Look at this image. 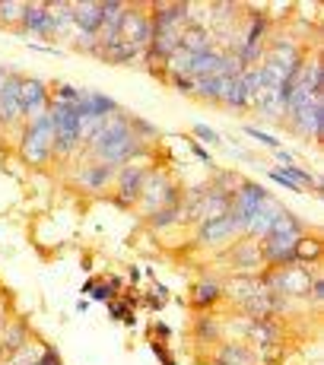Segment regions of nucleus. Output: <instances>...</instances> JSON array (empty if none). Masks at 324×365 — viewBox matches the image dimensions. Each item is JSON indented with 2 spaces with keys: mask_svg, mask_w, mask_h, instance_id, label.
<instances>
[{
  "mask_svg": "<svg viewBox=\"0 0 324 365\" xmlns=\"http://www.w3.org/2000/svg\"><path fill=\"white\" fill-rule=\"evenodd\" d=\"M89 146H93V153H98V156H102V163L111 165L115 172H118V165L131 163V159L140 153V140L133 137L128 118H121V121L108 118V121H105V128L98 130L93 140H89Z\"/></svg>",
  "mask_w": 324,
  "mask_h": 365,
  "instance_id": "nucleus-1",
  "label": "nucleus"
},
{
  "mask_svg": "<svg viewBox=\"0 0 324 365\" xmlns=\"http://www.w3.org/2000/svg\"><path fill=\"white\" fill-rule=\"evenodd\" d=\"M51 143H54V124H51V118L45 115L26 128L19 153H23V159L29 165H45L48 159H51Z\"/></svg>",
  "mask_w": 324,
  "mask_h": 365,
  "instance_id": "nucleus-2",
  "label": "nucleus"
},
{
  "mask_svg": "<svg viewBox=\"0 0 324 365\" xmlns=\"http://www.w3.org/2000/svg\"><path fill=\"white\" fill-rule=\"evenodd\" d=\"M264 279V286L270 292H277V296H286V299H293V296H308V286H312V277H308V270H305V264H283V267H273L267 277H260Z\"/></svg>",
  "mask_w": 324,
  "mask_h": 365,
  "instance_id": "nucleus-3",
  "label": "nucleus"
},
{
  "mask_svg": "<svg viewBox=\"0 0 324 365\" xmlns=\"http://www.w3.org/2000/svg\"><path fill=\"white\" fill-rule=\"evenodd\" d=\"M140 200L146 203V210H159V207H178L181 203V191L168 181V175L162 172H146L143 191H140Z\"/></svg>",
  "mask_w": 324,
  "mask_h": 365,
  "instance_id": "nucleus-4",
  "label": "nucleus"
},
{
  "mask_svg": "<svg viewBox=\"0 0 324 365\" xmlns=\"http://www.w3.org/2000/svg\"><path fill=\"white\" fill-rule=\"evenodd\" d=\"M232 264H236V277H255V270L264 267V257H260V245L255 238H242V242L232 248Z\"/></svg>",
  "mask_w": 324,
  "mask_h": 365,
  "instance_id": "nucleus-5",
  "label": "nucleus"
},
{
  "mask_svg": "<svg viewBox=\"0 0 324 365\" xmlns=\"http://www.w3.org/2000/svg\"><path fill=\"white\" fill-rule=\"evenodd\" d=\"M143 181H146V168L124 165L121 172H118V207H131L133 200H140Z\"/></svg>",
  "mask_w": 324,
  "mask_h": 365,
  "instance_id": "nucleus-6",
  "label": "nucleus"
},
{
  "mask_svg": "<svg viewBox=\"0 0 324 365\" xmlns=\"http://www.w3.org/2000/svg\"><path fill=\"white\" fill-rule=\"evenodd\" d=\"M197 235H201V245H223L229 242V238L238 235L236 222H232V216H220V220H203L201 229H197Z\"/></svg>",
  "mask_w": 324,
  "mask_h": 365,
  "instance_id": "nucleus-7",
  "label": "nucleus"
},
{
  "mask_svg": "<svg viewBox=\"0 0 324 365\" xmlns=\"http://www.w3.org/2000/svg\"><path fill=\"white\" fill-rule=\"evenodd\" d=\"M70 10H74V26H76V29L98 35V29H102V4H98V0L70 4Z\"/></svg>",
  "mask_w": 324,
  "mask_h": 365,
  "instance_id": "nucleus-8",
  "label": "nucleus"
},
{
  "mask_svg": "<svg viewBox=\"0 0 324 365\" xmlns=\"http://www.w3.org/2000/svg\"><path fill=\"white\" fill-rule=\"evenodd\" d=\"M264 279L260 277H232L229 283H223V299L236 302V305H242L245 299H251L255 292H264Z\"/></svg>",
  "mask_w": 324,
  "mask_h": 365,
  "instance_id": "nucleus-9",
  "label": "nucleus"
},
{
  "mask_svg": "<svg viewBox=\"0 0 324 365\" xmlns=\"http://www.w3.org/2000/svg\"><path fill=\"white\" fill-rule=\"evenodd\" d=\"M23 32L26 35H41V38H54V23L45 13V4H26Z\"/></svg>",
  "mask_w": 324,
  "mask_h": 365,
  "instance_id": "nucleus-10",
  "label": "nucleus"
},
{
  "mask_svg": "<svg viewBox=\"0 0 324 365\" xmlns=\"http://www.w3.org/2000/svg\"><path fill=\"white\" fill-rule=\"evenodd\" d=\"M290 124L299 133H305V137H321V133H324V102L321 105H308L305 111L293 115Z\"/></svg>",
  "mask_w": 324,
  "mask_h": 365,
  "instance_id": "nucleus-11",
  "label": "nucleus"
},
{
  "mask_svg": "<svg viewBox=\"0 0 324 365\" xmlns=\"http://www.w3.org/2000/svg\"><path fill=\"white\" fill-rule=\"evenodd\" d=\"M216 365H258V356L251 353L245 343L238 340H229L223 346H216Z\"/></svg>",
  "mask_w": 324,
  "mask_h": 365,
  "instance_id": "nucleus-12",
  "label": "nucleus"
},
{
  "mask_svg": "<svg viewBox=\"0 0 324 365\" xmlns=\"http://www.w3.org/2000/svg\"><path fill=\"white\" fill-rule=\"evenodd\" d=\"M96 54L102 61H108V64H131V61L140 54V48L137 45H128V41H121V38H115V41H105V45H98Z\"/></svg>",
  "mask_w": 324,
  "mask_h": 365,
  "instance_id": "nucleus-13",
  "label": "nucleus"
},
{
  "mask_svg": "<svg viewBox=\"0 0 324 365\" xmlns=\"http://www.w3.org/2000/svg\"><path fill=\"white\" fill-rule=\"evenodd\" d=\"M0 346H4V353H16V349L29 346V324L26 321H10L0 331Z\"/></svg>",
  "mask_w": 324,
  "mask_h": 365,
  "instance_id": "nucleus-14",
  "label": "nucleus"
},
{
  "mask_svg": "<svg viewBox=\"0 0 324 365\" xmlns=\"http://www.w3.org/2000/svg\"><path fill=\"white\" fill-rule=\"evenodd\" d=\"M229 83L232 80H226V76H197L194 80V96H201V99H207V102H223Z\"/></svg>",
  "mask_w": 324,
  "mask_h": 365,
  "instance_id": "nucleus-15",
  "label": "nucleus"
},
{
  "mask_svg": "<svg viewBox=\"0 0 324 365\" xmlns=\"http://www.w3.org/2000/svg\"><path fill=\"white\" fill-rule=\"evenodd\" d=\"M115 178V168L105 165V163H89L80 172V187H89V191H102L108 181Z\"/></svg>",
  "mask_w": 324,
  "mask_h": 365,
  "instance_id": "nucleus-16",
  "label": "nucleus"
},
{
  "mask_svg": "<svg viewBox=\"0 0 324 365\" xmlns=\"http://www.w3.org/2000/svg\"><path fill=\"white\" fill-rule=\"evenodd\" d=\"M251 340L258 346H267V343H280L283 340V327H280L277 318H260V321H251Z\"/></svg>",
  "mask_w": 324,
  "mask_h": 365,
  "instance_id": "nucleus-17",
  "label": "nucleus"
},
{
  "mask_svg": "<svg viewBox=\"0 0 324 365\" xmlns=\"http://www.w3.org/2000/svg\"><path fill=\"white\" fill-rule=\"evenodd\" d=\"M181 48H185L188 54H203L213 48V38H210V32L201 29V26H188V29H181Z\"/></svg>",
  "mask_w": 324,
  "mask_h": 365,
  "instance_id": "nucleus-18",
  "label": "nucleus"
},
{
  "mask_svg": "<svg viewBox=\"0 0 324 365\" xmlns=\"http://www.w3.org/2000/svg\"><path fill=\"white\" fill-rule=\"evenodd\" d=\"M220 299H223V283L220 279H203V283H197L194 292H191L194 308H210V305H216Z\"/></svg>",
  "mask_w": 324,
  "mask_h": 365,
  "instance_id": "nucleus-19",
  "label": "nucleus"
},
{
  "mask_svg": "<svg viewBox=\"0 0 324 365\" xmlns=\"http://www.w3.org/2000/svg\"><path fill=\"white\" fill-rule=\"evenodd\" d=\"M19 102H23V108L48 102V86L41 80H32V76H26V80H19Z\"/></svg>",
  "mask_w": 324,
  "mask_h": 365,
  "instance_id": "nucleus-20",
  "label": "nucleus"
},
{
  "mask_svg": "<svg viewBox=\"0 0 324 365\" xmlns=\"http://www.w3.org/2000/svg\"><path fill=\"white\" fill-rule=\"evenodd\" d=\"M194 336L201 343H220L223 324L216 318H210V314H197V318H194Z\"/></svg>",
  "mask_w": 324,
  "mask_h": 365,
  "instance_id": "nucleus-21",
  "label": "nucleus"
},
{
  "mask_svg": "<svg viewBox=\"0 0 324 365\" xmlns=\"http://www.w3.org/2000/svg\"><path fill=\"white\" fill-rule=\"evenodd\" d=\"M295 264H315L321 257V242L315 235H302L299 242H295Z\"/></svg>",
  "mask_w": 324,
  "mask_h": 365,
  "instance_id": "nucleus-22",
  "label": "nucleus"
},
{
  "mask_svg": "<svg viewBox=\"0 0 324 365\" xmlns=\"http://www.w3.org/2000/svg\"><path fill=\"white\" fill-rule=\"evenodd\" d=\"M223 102H226L229 108H248V105H251L248 86H245L242 80H232V83H229V89H226V96H223Z\"/></svg>",
  "mask_w": 324,
  "mask_h": 365,
  "instance_id": "nucleus-23",
  "label": "nucleus"
},
{
  "mask_svg": "<svg viewBox=\"0 0 324 365\" xmlns=\"http://www.w3.org/2000/svg\"><path fill=\"white\" fill-rule=\"evenodd\" d=\"M23 16H26V4L23 0H0V23L4 26H23Z\"/></svg>",
  "mask_w": 324,
  "mask_h": 365,
  "instance_id": "nucleus-24",
  "label": "nucleus"
},
{
  "mask_svg": "<svg viewBox=\"0 0 324 365\" xmlns=\"http://www.w3.org/2000/svg\"><path fill=\"white\" fill-rule=\"evenodd\" d=\"M248 19H251V23H248V29H245V45H260L264 32L270 29V19L260 16V13H251Z\"/></svg>",
  "mask_w": 324,
  "mask_h": 365,
  "instance_id": "nucleus-25",
  "label": "nucleus"
},
{
  "mask_svg": "<svg viewBox=\"0 0 324 365\" xmlns=\"http://www.w3.org/2000/svg\"><path fill=\"white\" fill-rule=\"evenodd\" d=\"M178 222V210L175 207H159V210H153L150 213V226L153 229H168V226H175Z\"/></svg>",
  "mask_w": 324,
  "mask_h": 365,
  "instance_id": "nucleus-26",
  "label": "nucleus"
},
{
  "mask_svg": "<svg viewBox=\"0 0 324 365\" xmlns=\"http://www.w3.org/2000/svg\"><path fill=\"white\" fill-rule=\"evenodd\" d=\"M80 96H83V89L70 86V83H58V86H54V102L76 105V102H80Z\"/></svg>",
  "mask_w": 324,
  "mask_h": 365,
  "instance_id": "nucleus-27",
  "label": "nucleus"
},
{
  "mask_svg": "<svg viewBox=\"0 0 324 365\" xmlns=\"http://www.w3.org/2000/svg\"><path fill=\"white\" fill-rule=\"evenodd\" d=\"M283 359V346L280 343H267V346H260V362L264 365H277Z\"/></svg>",
  "mask_w": 324,
  "mask_h": 365,
  "instance_id": "nucleus-28",
  "label": "nucleus"
},
{
  "mask_svg": "<svg viewBox=\"0 0 324 365\" xmlns=\"http://www.w3.org/2000/svg\"><path fill=\"white\" fill-rule=\"evenodd\" d=\"M39 356H41V349H16L13 353V359H10V365H35L39 362Z\"/></svg>",
  "mask_w": 324,
  "mask_h": 365,
  "instance_id": "nucleus-29",
  "label": "nucleus"
},
{
  "mask_svg": "<svg viewBox=\"0 0 324 365\" xmlns=\"http://www.w3.org/2000/svg\"><path fill=\"white\" fill-rule=\"evenodd\" d=\"M245 133H248V137H255L258 143H264V146H273V150H280V140H277V137H270V133H264V130H258V128H245Z\"/></svg>",
  "mask_w": 324,
  "mask_h": 365,
  "instance_id": "nucleus-30",
  "label": "nucleus"
},
{
  "mask_svg": "<svg viewBox=\"0 0 324 365\" xmlns=\"http://www.w3.org/2000/svg\"><path fill=\"white\" fill-rule=\"evenodd\" d=\"M194 137H201L203 143H220V133L213 128H207V124H194Z\"/></svg>",
  "mask_w": 324,
  "mask_h": 365,
  "instance_id": "nucleus-31",
  "label": "nucleus"
},
{
  "mask_svg": "<svg viewBox=\"0 0 324 365\" xmlns=\"http://www.w3.org/2000/svg\"><path fill=\"white\" fill-rule=\"evenodd\" d=\"M128 121H131L133 137H137V133H146V137H156V128H153L150 121H140V118H128Z\"/></svg>",
  "mask_w": 324,
  "mask_h": 365,
  "instance_id": "nucleus-32",
  "label": "nucleus"
},
{
  "mask_svg": "<svg viewBox=\"0 0 324 365\" xmlns=\"http://www.w3.org/2000/svg\"><path fill=\"white\" fill-rule=\"evenodd\" d=\"M168 80L175 83V86L181 89V93H188V96H194V76H181V73H172Z\"/></svg>",
  "mask_w": 324,
  "mask_h": 365,
  "instance_id": "nucleus-33",
  "label": "nucleus"
},
{
  "mask_svg": "<svg viewBox=\"0 0 324 365\" xmlns=\"http://www.w3.org/2000/svg\"><path fill=\"white\" fill-rule=\"evenodd\" d=\"M35 365H61L58 349H54V346H41V356H39V362H35Z\"/></svg>",
  "mask_w": 324,
  "mask_h": 365,
  "instance_id": "nucleus-34",
  "label": "nucleus"
},
{
  "mask_svg": "<svg viewBox=\"0 0 324 365\" xmlns=\"http://www.w3.org/2000/svg\"><path fill=\"white\" fill-rule=\"evenodd\" d=\"M308 296H312V302H324V277L321 279H312V286H308Z\"/></svg>",
  "mask_w": 324,
  "mask_h": 365,
  "instance_id": "nucleus-35",
  "label": "nucleus"
},
{
  "mask_svg": "<svg viewBox=\"0 0 324 365\" xmlns=\"http://www.w3.org/2000/svg\"><path fill=\"white\" fill-rule=\"evenodd\" d=\"M86 292H89V296H93V299H102V302L111 296V289H108V286H98V283H89V286H86Z\"/></svg>",
  "mask_w": 324,
  "mask_h": 365,
  "instance_id": "nucleus-36",
  "label": "nucleus"
},
{
  "mask_svg": "<svg viewBox=\"0 0 324 365\" xmlns=\"http://www.w3.org/2000/svg\"><path fill=\"white\" fill-rule=\"evenodd\" d=\"M270 178H273V181H280V185H283V187H290V191H299V185H293V181L286 178V175L280 172V168H270Z\"/></svg>",
  "mask_w": 324,
  "mask_h": 365,
  "instance_id": "nucleus-37",
  "label": "nucleus"
},
{
  "mask_svg": "<svg viewBox=\"0 0 324 365\" xmlns=\"http://www.w3.org/2000/svg\"><path fill=\"white\" fill-rule=\"evenodd\" d=\"M191 150H194V156H197V159H201V163H207V165H210V153H207V150H203V146H201V143H191Z\"/></svg>",
  "mask_w": 324,
  "mask_h": 365,
  "instance_id": "nucleus-38",
  "label": "nucleus"
},
{
  "mask_svg": "<svg viewBox=\"0 0 324 365\" xmlns=\"http://www.w3.org/2000/svg\"><path fill=\"white\" fill-rule=\"evenodd\" d=\"M277 159H280V165H290L293 163V156H290V153H283V150H277Z\"/></svg>",
  "mask_w": 324,
  "mask_h": 365,
  "instance_id": "nucleus-39",
  "label": "nucleus"
},
{
  "mask_svg": "<svg viewBox=\"0 0 324 365\" xmlns=\"http://www.w3.org/2000/svg\"><path fill=\"white\" fill-rule=\"evenodd\" d=\"M10 76H13V73H10V70H6V67H0V89H4V83H6V80H10Z\"/></svg>",
  "mask_w": 324,
  "mask_h": 365,
  "instance_id": "nucleus-40",
  "label": "nucleus"
},
{
  "mask_svg": "<svg viewBox=\"0 0 324 365\" xmlns=\"http://www.w3.org/2000/svg\"><path fill=\"white\" fill-rule=\"evenodd\" d=\"M0 356H4V346H0Z\"/></svg>",
  "mask_w": 324,
  "mask_h": 365,
  "instance_id": "nucleus-41",
  "label": "nucleus"
}]
</instances>
